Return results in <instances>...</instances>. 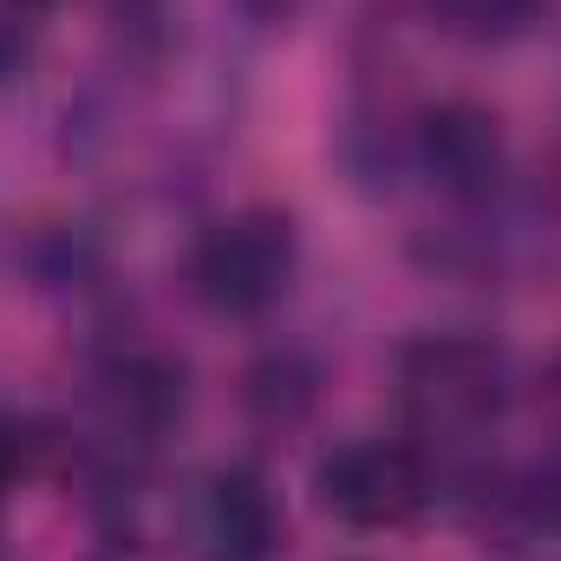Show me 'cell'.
<instances>
[{"label": "cell", "instance_id": "obj_1", "mask_svg": "<svg viewBox=\"0 0 561 561\" xmlns=\"http://www.w3.org/2000/svg\"><path fill=\"white\" fill-rule=\"evenodd\" d=\"M300 268V229L275 203H249L222 222H209L190 249V294L222 320L268 313Z\"/></svg>", "mask_w": 561, "mask_h": 561}, {"label": "cell", "instance_id": "obj_2", "mask_svg": "<svg viewBox=\"0 0 561 561\" xmlns=\"http://www.w3.org/2000/svg\"><path fill=\"white\" fill-rule=\"evenodd\" d=\"M399 399L424 437H477L510 405V359L470 333H431L399 353Z\"/></svg>", "mask_w": 561, "mask_h": 561}, {"label": "cell", "instance_id": "obj_3", "mask_svg": "<svg viewBox=\"0 0 561 561\" xmlns=\"http://www.w3.org/2000/svg\"><path fill=\"white\" fill-rule=\"evenodd\" d=\"M313 503L346 529H405L431 503V463L399 437H346L313 463Z\"/></svg>", "mask_w": 561, "mask_h": 561}, {"label": "cell", "instance_id": "obj_4", "mask_svg": "<svg viewBox=\"0 0 561 561\" xmlns=\"http://www.w3.org/2000/svg\"><path fill=\"white\" fill-rule=\"evenodd\" d=\"M190 529H196V549L209 561H268L280 542L275 490L249 463H222V470L203 477Z\"/></svg>", "mask_w": 561, "mask_h": 561}, {"label": "cell", "instance_id": "obj_5", "mask_svg": "<svg viewBox=\"0 0 561 561\" xmlns=\"http://www.w3.org/2000/svg\"><path fill=\"white\" fill-rule=\"evenodd\" d=\"M419 157H424V170H431V183L450 190V196H490L503 183V131L470 99H450V105L424 112Z\"/></svg>", "mask_w": 561, "mask_h": 561}, {"label": "cell", "instance_id": "obj_6", "mask_svg": "<svg viewBox=\"0 0 561 561\" xmlns=\"http://www.w3.org/2000/svg\"><path fill=\"white\" fill-rule=\"evenodd\" d=\"M542 7L549 0H431L437 26L457 33V39H470V46H510V39H523L542 20Z\"/></svg>", "mask_w": 561, "mask_h": 561}, {"label": "cell", "instance_id": "obj_7", "mask_svg": "<svg viewBox=\"0 0 561 561\" xmlns=\"http://www.w3.org/2000/svg\"><path fill=\"white\" fill-rule=\"evenodd\" d=\"M13 463H20V431H13V419H0V483H7Z\"/></svg>", "mask_w": 561, "mask_h": 561}, {"label": "cell", "instance_id": "obj_8", "mask_svg": "<svg viewBox=\"0 0 561 561\" xmlns=\"http://www.w3.org/2000/svg\"><path fill=\"white\" fill-rule=\"evenodd\" d=\"M556 399H561V366H556Z\"/></svg>", "mask_w": 561, "mask_h": 561}]
</instances>
